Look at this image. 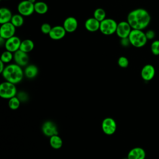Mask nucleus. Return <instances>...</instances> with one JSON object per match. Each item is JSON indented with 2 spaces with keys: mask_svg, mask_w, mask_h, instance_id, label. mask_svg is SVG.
Instances as JSON below:
<instances>
[{
  "mask_svg": "<svg viewBox=\"0 0 159 159\" xmlns=\"http://www.w3.org/2000/svg\"><path fill=\"white\" fill-rule=\"evenodd\" d=\"M150 20V14L143 8H137L131 11L127 17V21L132 29L143 30L149 25Z\"/></svg>",
  "mask_w": 159,
  "mask_h": 159,
  "instance_id": "obj_1",
  "label": "nucleus"
},
{
  "mask_svg": "<svg viewBox=\"0 0 159 159\" xmlns=\"http://www.w3.org/2000/svg\"><path fill=\"white\" fill-rule=\"evenodd\" d=\"M1 74L6 81L16 84L22 81L24 75V72L20 66L16 63H13L6 66Z\"/></svg>",
  "mask_w": 159,
  "mask_h": 159,
  "instance_id": "obj_2",
  "label": "nucleus"
},
{
  "mask_svg": "<svg viewBox=\"0 0 159 159\" xmlns=\"http://www.w3.org/2000/svg\"><path fill=\"white\" fill-rule=\"evenodd\" d=\"M128 38L130 40V45L136 48H141L145 46L148 40L145 33L142 30L132 29Z\"/></svg>",
  "mask_w": 159,
  "mask_h": 159,
  "instance_id": "obj_3",
  "label": "nucleus"
},
{
  "mask_svg": "<svg viewBox=\"0 0 159 159\" xmlns=\"http://www.w3.org/2000/svg\"><path fill=\"white\" fill-rule=\"evenodd\" d=\"M17 94V88L15 84L12 83L5 81L2 82L0 84V97L6 99H9L14 96Z\"/></svg>",
  "mask_w": 159,
  "mask_h": 159,
  "instance_id": "obj_4",
  "label": "nucleus"
},
{
  "mask_svg": "<svg viewBox=\"0 0 159 159\" xmlns=\"http://www.w3.org/2000/svg\"><path fill=\"white\" fill-rule=\"evenodd\" d=\"M117 25V23L114 19L106 18L100 22L99 30L104 35H110L116 33Z\"/></svg>",
  "mask_w": 159,
  "mask_h": 159,
  "instance_id": "obj_5",
  "label": "nucleus"
},
{
  "mask_svg": "<svg viewBox=\"0 0 159 159\" xmlns=\"http://www.w3.org/2000/svg\"><path fill=\"white\" fill-rule=\"evenodd\" d=\"M17 11L19 14L23 16H29L35 12L34 4L28 0L22 1L17 6Z\"/></svg>",
  "mask_w": 159,
  "mask_h": 159,
  "instance_id": "obj_6",
  "label": "nucleus"
},
{
  "mask_svg": "<svg viewBox=\"0 0 159 159\" xmlns=\"http://www.w3.org/2000/svg\"><path fill=\"white\" fill-rule=\"evenodd\" d=\"M102 132L108 135H112L115 133L117 129V124L115 120L111 117H106L103 119L101 124Z\"/></svg>",
  "mask_w": 159,
  "mask_h": 159,
  "instance_id": "obj_7",
  "label": "nucleus"
},
{
  "mask_svg": "<svg viewBox=\"0 0 159 159\" xmlns=\"http://www.w3.org/2000/svg\"><path fill=\"white\" fill-rule=\"evenodd\" d=\"M16 27L11 22L4 23L1 25L0 37L7 40L15 35Z\"/></svg>",
  "mask_w": 159,
  "mask_h": 159,
  "instance_id": "obj_8",
  "label": "nucleus"
},
{
  "mask_svg": "<svg viewBox=\"0 0 159 159\" xmlns=\"http://www.w3.org/2000/svg\"><path fill=\"white\" fill-rule=\"evenodd\" d=\"M132 30L131 26L127 20L121 21L117 23L116 34L120 39L127 38L129 37Z\"/></svg>",
  "mask_w": 159,
  "mask_h": 159,
  "instance_id": "obj_9",
  "label": "nucleus"
},
{
  "mask_svg": "<svg viewBox=\"0 0 159 159\" xmlns=\"http://www.w3.org/2000/svg\"><path fill=\"white\" fill-rule=\"evenodd\" d=\"M21 40L20 38L14 35L7 40L4 44V47L6 50H8L11 52H16L20 48Z\"/></svg>",
  "mask_w": 159,
  "mask_h": 159,
  "instance_id": "obj_10",
  "label": "nucleus"
},
{
  "mask_svg": "<svg viewBox=\"0 0 159 159\" xmlns=\"http://www.w3.org/2000/svg\"><path fill=\"white\" fill-rule=\"evenodd\" d=\"M42 131L45 135L50 137L58 134L56 124L51 120H47L43 122L42 126Z\"/></svg>",
  "mask_w": 159,
  "mask_h": 159,
  "instance_id": "obj_11",
  "label": "nucleus"
},
{
  "mask_svg": "<svg viewBox=\"0 0 159 159\" xmlns=\"http://www.w3.org/2000/svg\"><path fill=\"white\" fill-rule=\"evenodd\" d=\"M13 59L16 63L20 66H27L29 61V57L27 53L20 50H18L14 52Z\"/></svg>",
  "mask_w": 159,
  "mask_h": 159,
  "instance_id": "obj_12",
  "label": "nucleus"
},
{
  "mask_svg": "<svg viewBox=\"0 0 159 159\" xmlns=\"http://www.w3.org/2000/svg\"><path fill=\"white\" fill-rule=\"evenodd\" d=\"M66 33V31L63 25H55L52 27L50 33L48 34V35L52 40H58L62 39L65 36Z\"/></svg>",
  "mask_w": 159,
  "mask_h": 159,
  "instance_id": "obj_13",
  "label": "nucleus"
},
{
  "mask_svg": "<svg viewBox=\"0 0 159 159\" xmlns=\"http://www.w3.org/2000/svg\"><path fill=\"white\" fill-rule=\"evenodd\" d=\"M141 77L145 81L152 80L155 75V69L151 64H147L143 66L141 70Z\"/></svg>",
  "mask_w": 159,
  "mask_h": 159,
  "instance_id": "obj_14",
  "label": "nucleus"
},
{
  "mask_svg": "<svg viewBox=\"0 0 159 159\" xmlns=\"http://www.w3.org/2000/svg\"><path fill=\"white\" fill-rule=\"evenodd\" d=\"M63 26L66 32L72 33L75 32L78 27V21L75 17L70 16L65 19Z\"/></svg>",
  "mask_w": 159,
  "mask_h": 159,
  "instance_id": "obj_15",
  "label": "nucleus"
},
{
  "mask_svg": "<svg viewBox=\"0 0 159 159\" xmlns=\"http://www.w3.org/2000/svg\"><path fill=\"white\" fill-rule=\"evenodd\" d=\"M146 156L144 149L141 147L132 148L127 154V159H145Z\"/></svg>",
  "mask_w": 159,
  "mask_h": 159,
  "instance_id": "obj_16",
  "label": "nucleus"
},
{
  "mask_svg": "<svg viewBox=\"0 0 159 159\" xmlns=\"http://www.w3.org/2000/svg\"><path fill=\"white\" fill-rule=\"evenodd\" d=\"M85 29L91 32H94L99 30L100 22L94 17H90L86 20L84 22Z\"/></svg>",
  "mask_w": 159,
  "mask_h": 159,
  "instance_id": "obj_17",
  "label": "nucleus"
},
{
  "mask_svg": "<svg viewBox=\"0 0 159 159\" xmlns=\"http://www.w3.org/2000/svg\"><path fill=\"white\" fill-rule=\"evenodd\" d=\"M12 16L11 11L8 8L1 7L0 9V24L11 22Z\"/></svg>",
  "mask_w": 159,
  "mask_h": 159,
  "instance_id": "obj_18",
  "label": "nucleus"
},
{
  "mask_svg": "<svg viewBox=\"0 0 159 159\" xmlns=\"http://www.w3.org/2000/svg\"><path fill=\"white\" fill-rule=\"evenodd\" d=\"M24 75L29 79H33L37 76L39 70L37 66L35 65H27L24 70Z\"/></svg>",
  "mask_w": 159,
  "mask_h": 159,
  "instance_id": "obj_19",
  "label": "nucleus"
},
{
  "mask_svg": "<svg viewBox=\"0 0 159 159\" xmlns=\"http://www.w3.org/2000/svg\"><path fill=\"white\" fill-rule=\"evenodd\" d=\"M34 48V43L30 39H25L21 42L19 50L29 53L31 52Z\"/></svg>",
  "mask_w": 159,
  "mask_h": 159,
  "instance_id": "obj_20",
  "label": "nucleus"
},
{
  "mask_svg": "<svg viewBox=\"0 0 159 159\" xmlns=\"http://www.w3.org/2000/svg\"><path fill=\"white\" fill-rule=\"evenodd\" d=\"M50 145L54 149H59L62 147L63 141L61 138L58 135H55L50 137Z\"/></svg>",
  "mask_w": 159,
  "mask_h": 159,
  "instance_id": "obj_21",
  "label": "nucleus"
},
{
  "mask_svg": "<svg viewBox=\"0 0 159 159\" xmlns=\"http://www.w3.org/2000/svg\"><path fill=\"white\" fill-rule=\"evenodd\" d=\"M48 9V5L43 1H37L34 4L35 12L39 14H45Z\"/></svg>",
  "mask_w": 159,
  "mask_h": 159,
  "instance_id": "obj_22",
  "label": "nucleus"
},
{
  "mask_svg": "<svg viewBox=\"0 0 159 159\" xmlns=\"http://www.w3.org/2000/svg\"><path fill=\"white\" fill-rule=\"evenodd\" d=\"M11 22L16 27H21L24 22L23 16L20 14H16L12 16Z\"/></svg>",
  "mask_w": 159,
  "mask_h": 159,
  "instance_id": "obj_23",
  "label": "nucleus"
},
{
  "mask_svg": "<svg viewBox=\"0 0 159 159\" xmlns=\"http://www.w3.org/2000/svg\"><path fill=\"white\" fill-rule=\"evenodd\" d=\"M106 12L102 8H97L94 10L93 13V17L97 19L98 21L101 22L104 19H106Z\"/></svg>",
  "mask_w": 159,
  "mask_h": 159,
  "instance_id": "obj_24",
  "label": "nucleus"
},
{
  "mask_svg": "<svg viewBox=\"0 0 159 159\" xmlns=\"http://www.w3.org/2000/svg\"><path fill=\"white\" fill-rule=\"evenodd\" d=\"M20 104V101L17 97H13L9 99L8 101V106L9 108L12 110H16L17 109Z\"/></svg>",
  "mask_w": 159,
  "mask_h": 159,
  "instance_id": "obj_25",
  "label": "nucleus"
},
{
  "mask_svg": "<svg viewBox=\"0 0 159 159\" xmlns=\"http://www.w3.org/2000/svg\"><path fill=\"white\" fill-rule=\"evenodd\" d=\"M14 58V54L8 50H6L1 54V61L4 62L5 64L9 63Z\"/></svg>",
  "mask_w": 159,
  "mask_h": 159,
  "instance_id": "obj_26",
  "label": "nucleus"
},
{
  "mask_svg": "<svg viewBox=\"0 0 159 159\" xmlns=\"http://www.w3.org/2000/svg\"><path fill=\"white\" fill-rule=\"evenodd\" d=\"M150 50L154 55H159V40L153 41L150 46Z\"/></svg>",
  "mask_w": 159,
  "mask_h": 159,
  "instance_id": "obj_27",
  "label": "nucleus"
},
{
  "mask_svg": "<svg viewBox=\"0 0 159 159\" xmlns=\"http://www.w3.org/2000/svg\"><path fill=\"white\" fill-rule=\"evenodd\" d=\"M117 64L120 67L125 68H127L129 65V60L125 57L122 56L119 58L117 60Z\"/></svg>",
  "mask_w": 159,
  "mask_h": 159,
  "instance_id": "obj_28",
  "label": "nucleus"
},
{
  "mask_svg": "<svg viewBox=\"0 0 159 159\" xmlns=\"http://www.w3.org/2000/svg\"><path fill=\"white\" fill-rule=\"evenodd\" d=\"M52 28V27H51V25L49 24L43 23V24H42L40 29H41V31L43 34L48 35V34L50 33Z\"/></svg>",
  "mask_w": 159,
  "mask_h": 159,
  "instance_id": "obj_29",
  "label": "nucleus"
},
{
  "mask_svg": "<svg viewBox=\"0 0 159 159\" xmlns=\"http://www.w3.org/2000/svg\"><path fill=\"white\" fill-rule=\"evenodd\" d=\"M17 98L19 99L20 102H25L27 100L28 96L25 92L21 91L17 94Z\"/></svg>",
  "mask_w": 159,
  "mask_h": 159,
  "instance_id": "obj_30",
  "label": "nucleus"
},
{
  "mask_svg": "<svg viewBox=\"0 0 159 159\" xmlns=\"http://www.w3.org/2000/svg\"><path fill=\"white\" fill-rule=\"evenodd\" d=\"M145 35L147 40H153L155 37V33L153 30H148L145 32Z\"/></svg>",
  "mask_w": 159,
  "mask_h": 159,
  "instance_id": "obj_31",
  "label": "nucleus"
},
{
  "mask_svg": "<svg viewBox=\"0 0 159 159\" xmlns=\"http://www.w3.org/2000/svg\"><path fill=\"white\" fill-rule=\"evenodd\" d=\"M120 44L122 45V46L123 47H128L129 45H130V40L129 39L128 37L127 38H123V39H120Z\"/></svg>",
  "mask_w": 159,
  "mask_h": 159,
  "instance_id": "obj_32",
  "label": "nucleus"
},
{
  "mask_svg": "<svg viewBox=\"0 0 159 159\" xmlns=\"http://www.w3.org/2000/svg\"><path fill=\"white\" fill-rule=\"evenodd\" d=\"M4 62H2V61H1L0 60V65H1V66H0V73H2V71H4V68H5V65H4Z\"/></svg>",
  "mask_w": 159,
  "mask_h": 159,
  "instance_id": "obj_33",
  "label": "nucleus"
},
{
  "mask_svg": "<svg viewBox=\"0 0 159 159\" xmlns=\"http://www.w3.org/2000/svg\"><path fill=\"white\" fill-rule=\"evenodd\" d=\"M5 42H6V40L2 38V37H0V45H1V46L4 45Z\"/></svg>",
  "mask_w": 159,
  "mask_h": 159,
  "instance_id": "obj_34",
  "label": "nucleus"
},
{
  "mask_svg": "<svg viewBox=\"0 0 159 159\" xmlns=\"http://www.w3.org/2000/svg\"><path fill=\"white\" fill-rule=\"evenodd\" d=\"M28 1H29L30 2H32L33 4H35L36 2V0H28Z\"/></svg>",
  "mask_w": 159,
  "mask_h": 159,
  "instance_id": "obj_35",
  "label": "nucleus"
},
{
  "mask_svg": "<svg viewBox=\"0 0 159 159\" xmlns=\"http://www.w3.org/2000/svg\"><path fill=\"white\" fill-rule=\"evenodd\" d=\"M6 1H7V0H6Z\"/></svg>",
  "mask_w": 159,
  "mask_h": 159,
  "instance_id": "obj_36",
  "label": "nucleus"
}]
</instances>
